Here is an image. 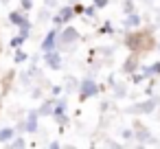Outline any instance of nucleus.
I'll list each match as a JSON object with an SVG mask.
<instances>
[{
	"mask_svg": "<svg viewBox=\"0 0 160 149\" xmlns=\"http://www.w3.org/2000/svg\"><path fill=\"white\" fill-rule=\"evenodd\" d=\"M77 37H79V35H77V31H75V29H66V33L62 35V42H66V44H68V42H75Z\"/></svg>",
	"mask_w": 160,
	"mask_h": 149,
	"instance_id": "1",
	"label": "nucleus"
},
{
	"mask_svg": "<svg viewBox=\"0 0 160 149\" xmlns=\"http://www.w3.org/2000/svg\"><path fill=\"white\" fill-rule=\"evenodd\" d=\"M81 92H83V97H90V94L97 92V86H94L92 81H86V83L81 86Z\"/></svg>",
	"mask_w": 160,
	"mask_h": 149,
	"instance_id": "2",
	"label": "nucleus"
},
{
	"mask_svg": "<svg viewBox=\"0 0 160 149\" xmlns=\"http://www.w3.org/2000/svg\"><path fill=\"white\" fill-rule=\"evenodd\" d=\"M55 40H57L55 31H53V33H48V35H46V40H44V44H42V48H44V51H51V46L55 44Z\"/></svg>",
	"mask_w": 160,
	"mask_h": 149,
	"instance_id": "3",
	"label": "nucleus"
},
{
	"mask_svg": "<svg viewBox=\"0 0 160 149\" xmlns=\"http://www.w3.org/2000/svg\"><path fill=\"white\" fill-rule=\"evenodd\" d=\"M46 59H48V64H51V68H59V55L55 53V55H51V51L46 53Z\"/></svg>",
	"mask_w": 160,
	"mask_h": 149,
	"instance_id": "4",
	"label": "nucleus"
},
{
	"mask_svg": "<svg viewBox=\"0 0 160 149\" xmlns=\"http://www.w3.org/2000/svg\"><path fill=\"white\" fill-rule=\"evenodd\" d=\"M11 136H13V132H11V129H2V132H0V140H2V142H5V140H9Z\"/></svg>",
	"mask_w": 160,
	"mask_h": 149,
	"instance_id": "5",
	"label": "nucleus"
},
{
	"mask_svg": "<svg viewBox=\"0 0 160 149\" xmlns=\"http://www.w3.org/2000/svg\"><path fill=\"white\" fill-rule=\"evenodd\" d=\"M24 59H27L24 53H16V62H24Z\"/></svg>",
	"mask_w": 160,
	"mask_h": 149,
	"instance_id": "6",
	"label": "nucleus"
},
{
	"mask_svg": "<svg viewBox=\"0 0 160 149\" xmlns=\"http://www.w3.org/2000/svg\"><path fill=\"white\" fill-rule=\"evenodd\" d=\"M22 40H24V35H22V37H16L11 44H13V46H20V44H22Z\"/></svg>",
	"mask_w": 160,
	"mask_h": 149,
	"instance_id": "7",
	"label": "nucleus"
},
{
	"mask_svg": "<svg viewBox=\"0 0 160 149\" xmlns=\"http://www.w3.org/2000/svg\"><path fill=\"white\" fill-rule=\"evenodd\" d=\"M22 145H24V140H22V138H18V140H13V147H22Z\"/></svg>",
	"mask_w": 160,
	"mask_h": 149,
	"instance_id": "8",
	"label": "nucleus"
},
{
	"mask_svg": "<svg viewBox=\"0 0 160 149\" xmlns=\"http://www.w3.org/2000/svg\"><path fill=\"white\" fill-rule=\"evenodd\" d=\"M94 2H97V7H105V5H108V0H94Z\"/></svg>",
	"mask_w": 160,
	"mask_h": 149,
	"instance_id": "9",
	"label": "nucleus"
},
{
	"mask_svg": "<svg viewBox=\"0 0 160 149\" xmlns=\"http://www.w3.org/2000/svg\"><path fill=\"white\" fill-rule=\"evenodd\" d=\"M22 7L24 9H31V0H22Z\"/></svg>",
	"mask_w": 160,
	"mask_h": 149,
	"instance_id": "10",
	"label": "nucleus"
},
{
	"mask_svg": "<svg viewBox=\"0 0 160 149\" xmlns=\"http://www.w3.org/2000/svg\"><path fill=\"white\" fill-rule=\"evenodd\" d=\"M151 72H158V75H160V64H156V66L151 68Z\"/></svg>",
	"mask_w": 160,
	"mask_h": 149,
	"instance_id": "11",
	"label": "nucleus"
}]
</instances>
